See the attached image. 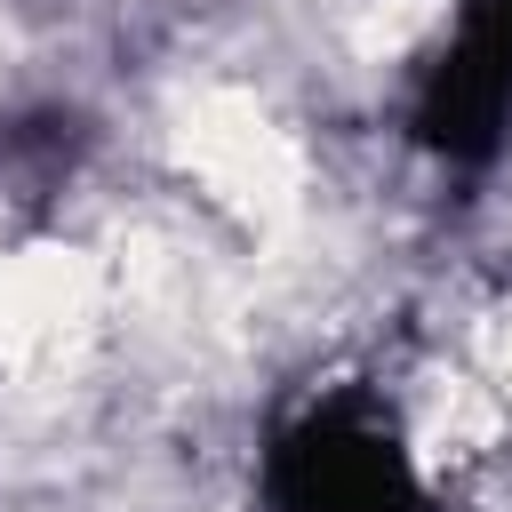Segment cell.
Listing matches in <instances>:
<instances>
[{"label": "cell", "mask_w": 512, "mask_h": 512, "mask_svg": "<svg viewBox=\"0 0 512 512\" xmlns=\"http://www.w3.org/2000/svg\"><path fill=\"white\" fill-rule=\"evenodd\" d=\"M104 312V272L80 248H16L0 256V368H64Z\"/></svg>", "instance_id": "cell-2"}, {"label": "cell", "mask_w": 512, "mask_h": 512, "mask_svg": "<svg viewBox=\"0 0 512 512\" xmlns=\"http://www.w3.org/2000/svg\"><path fill=\"white\" fill-rule=\"evenodd\" d=\"M176 160L184 176L248 232H280L304 216V152L296 136L240 88H200L176 112Z\"/></svg>", "instance_id": "cell-1"}, {"label": "cell", "mask_w": 512, "mask_h": 512, "mask_svg": "<svg viewBox=\"0 0 512 512\" xmlns=\"http://www.w3.org/2000/svg\"><path fill=\"white\" fill-rule=\"evenodd\" d=\"M496 392H504V408H512V312H504V352H496Z\"/></svg>", "instance_id": "cell-3"}]
</instances>
